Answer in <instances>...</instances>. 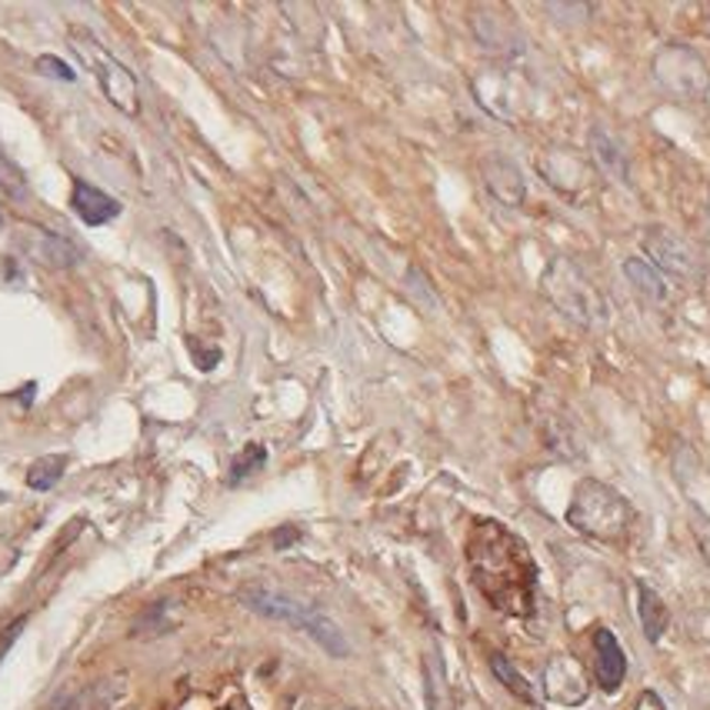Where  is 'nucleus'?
<instances>
[{
  "instance_id": "nucleus-1",
  "label": "nucleus",
  "mask_w": 710,
  "mask_h": 710,
  "mask_svg": "<svg viewBox=\"0 0 710 710\" xmlns=\"http://www.w3.org/2000/svg\"><path fill=\"white\" fill-rule=\"evenodd\" d=\"M467 567L473 587L491 608L511 618H531L537 601V567L527 544L504 524L478 521L467 537Z\"/></svg>"
},
{
  "instance_id": "nucleus-2",
  "label": "nucleus",
  "mask_w": 710,
  "mask_h": 710,
  "mask_svg": "<svg viewBox=\"0 0 710 710\" xmlns=\"http://www.w3.org/2000/svg\"><path fill=\"white\" fill-rule=\"evenodd\" d=\"M540 291L570 324H577L583 330L608 327L611 304L580 264H574L567 258H554L540 274Z\"/></svg>"
},
{
  "instance_id": "nucleus-3",
  "label": "nucleus",
  "mask_w": 710,
  "mask_h": 710,
  "mask_svg": "<svg viewBox=\"0 0 710 710\" xmlns=\"http://www.w3.org/2000/svg\"><path fill=\"white\" fill-rule=\"evenodd\" d=\"M567 524L590 540L621 544L631 534L634 511H631L627 498L621 491H614L611 484H604L598 478H583L574 488V498L567 507Z\"/></svg>"
},
{
  "instance_id": "nucleus-4",
  "label": "nucleus",
  "mask_w": 710,
  "mask_h": 710,
  "mask_svg": "<svg viewBox=\"0 0 710 710\" xmlns=\"http://www.w3.org/2000/svg\"><path fill=\"white\" fill-rule=\"evenodd\" d=\"M241 604L251 608L254 614L267 618V621H281V624H291L297 631H307L330 657H347L350 654V644H347L343 631L327 614H320L317 608L284 594V590H274L267 583H248L241 590Z\"/></svg>"
},
{
  "instance_id": "nucleus-5",
  "label": "nucleus",
  "mask_w": 710,
  "mask_h": 710,
  "mask_svg": "<svg viewBox=\"0 0 710 710\" xmlns=\"http://www.w3.org/2000/svg\"><path fill=\"white\" fill-rule=\"evenodd\" d=\"M651 77L680 103H700L710 94V64L690 44H664L651 61Z\"/></svg>"
},
{
  "instance_id": "nucleus-6",
  "label": "nucleus",
  "mask_w": 710,
  "mask_h": 710,
  "mask_svg": "<svg viewBox=\"0 0 710 710\" xmlns=\"http://www.w3.org/2000/svg\"><path fill=\"white\" fill-rule=\"evenodd\" d=\"M70 44L77 51V57L84 61L87 70L97 74V84L100 90L107 94V100L128 113V117H138L141 113V87H138V77L117 61L113 54H107L87 31H70Z\"/></svg>"
},
{
  "instance_id": "nucleus-7",
  "label": "nucleus",
  "mask_w": 710,
  "mask_h": 710,
  "mask_svg": "<svg viewBox=\"0 0 710 710\" xmlns=\"http://www.w3.org/2000/svg\"><path fill=\"white\" fill-rule=\"evenodd\" d=\"M641 248L647 254V261L667 277H677V281H700L703 277V254L697 251V244L690 237L677 233L674 227H664V223H654L644 230L641 237Z\"/></svg>"
},
{
  "instance_id": "nucleus-8",
  "label": "nucleus",
  "mask_w": 710,
  "mask_h": 710,
  "mask_svg": "<svg viewBox=\"0 0 710 710\" xmlns=\"http://www.w3.org/2000/svg\"><path fill=\"white\" fill-rule=\"evenodd\" d=\"M473 97H478V103L501 117V121H517V117L524 113V103H527V90H524V80L507 70V67H488L481 70L478 77H473L470 84Z\"/></svg>"
},
{
  "instance_id": "nucleus-9",
  "label": "nucleus",
  "mask_w": 710,
  "mask_h": 710,
  "mask_svg": "<svg viewBox=\"0 0 710 710\" xmlns=\"http://www.w3.org/2000/svg\"><path fill=\"white\" fill-rule=\"evenodd\" d=\"M537 171L560 194H580L590 187V177H594V164H590V157H583L580 151H574L567 144L547 148L537 161Z\"/></svg>"
},
{
  "instance_id": "nucleus-10",
  "label": "nucleus",
  "mask_w": 710,
  "mask_h": 710,
  "mask_svg": "<svg viewBox=\"0 0 710 710\" xmlns=\"http://www.w3.org/2000/svg\"><path fill=\"white\" fill-rule=\"evenodd\" d=\"M587 693H590V680L577 657L557 654L547 660V667H544V697L547 700H554L560 707H577L587 700Z\"/></svg>"
},
{
  "instance_id": "nucleus-11",
  "label": "nucleus",
  "mask_w": 710,
  "mask_h": 710,
  "mask_svg": "<svg viewBox=\"0 0 710 710\" xmlns=\"http://www.w3.org/2000/svg\"><path fill=\"white\" fill-rule=\"evenodd\" d=\"M481 181L494 194V200H501L504 207H521L527 200L524 171L517 167V161H511L504 154H488L481 161Z\"/></svg>"
},
{
  "instance_id": "nucleus-12",
  "label": "nucleus",
  "mask_w": 710,
  "mask_h": 710,
  "mask_svg": "<svg viewBox=\"0 0 710 710\" xmlns=\"http://www.w3.org/2000/svg\"><path fill=\"white\" fill-rule=\"evenodd\" d=\"M70 207L74 214L87 223V227H100V223H110L121 217V200H113L107 190L87 184V181H77L74 190H70Z\"/></svg>"
},
{
  "instance_id": "nucleus-13",
  "label": "nucleus",
  "mask_w": 710,
  "mask_h": 710,
  "mask_svg": "<svg viewBox=\"0 0 710 710\" xmlns=\"http://www.w3.org/2000/svg\"><path fill=\"white\" fill-rule=\"evenodd\" d=\"M594 647H598V667H594V674H598L601 690H608V693L621 690V684L627 677V654H624L621 641L614 637V631L601 627L594 634Z\"/></svg>"
},
{
  "instance_id": "nucleus-14",
  "label": "nucleus",
  "mask_w": 710,
  "mask_h": 710,
  "mask_svg": "<svg viewBox=\"0 0 710 710\" xmlns=\"http://www.w3.org/2000/svg\"><path fill=\"white\" fill-rule=\"evenodd\" d=\"M621 271H624L627 284H631L644 301H651V304H667V301H670V284H667V277H664L647 258H627V261L621 264Z\"/></svg>"
},
{
  "instance_id": "nucleus-15",
  "label": "nucleus",
  "mask_w": 710,
  "mask_h": 710,
  "mask_svg": "<svg viewBox=\"0 0 710 710\" xmlns=\"http://www.w3.org/2000/svg\"><path fill=\"white\" fill-rule=\"evenodd\" d=\"M637 614H641L644 637L651 644H657L667 634V627H670V611H667L664 598L657 594L654 587H647V583H637Z\"/></svg>"
},
{
  "instance_id": "nucleus-16",
  "label": "nucleus",
  "mask_w": 710,
  "mask_h": 710,
  "mask_svg": "<svg viewBox=\"0 0 710 710\" xmlns=\"http://www.w3.org/2000/svg\"><path fill=\"white\" fill-rule=\"evenodd\" d=\"M590 164H598L604 174L618 177V181H627V157H624V148L611 138L608 128H594L590 131Z\"/></svg>"
},
{
  "instance_id": "nucleus-17",
  "label": "nucleus",
  "mask_w": 710,
  "mask_h": 710,
  "mask_svg": "<svg viewBox=\"0 0 710 710\" xmlns=\"http://www.w3.org/2000/svg\"><path fill=\"white\" fill-rule=\"evenodd\" d=\"M64 470H67V457L64 454H51V457H41L28 467V488L34 491H51L61 478H64Z\"/></svg>"
},
{
  "instance_id": "nucleus-18",
  "label": "nucleus",
  "mask_w": 710,
  "mask_h": 710,
  "mask_svg": "<svg viewBox=\"0 0 710 710\" xmlns=\"http://www.w3.org/2000/svg\"><path fill=\"white\" fill-rule=\"evenodd\" d=\"M491 670H494V677L514 693V697H521V700H527V703H534V690H531V684H527V677L507 660V654H501V651H494L491 654Z\"/></svg>"
},
{
  "instance_id": "nucleus-19",
  "label": "nucleus",
  "mask_w": 710,
  "mask_h": 710,
  "mask_svg": "<svg viewBox=\"0 0 710 710\" xmlns=\"http://www.w3.org/2000/svg\"><path fill=\"white\" fill-rule=\"evenodd\" d=\"M0 190H4L8 197H14V200H28V197H31L21 167L4 154V148H0Z\"/></svg>"
},
{
  "instance_id": "nucleus-20",
  "label": "nucleus",
  "mask_w": 710,
  "mask_h": 710,
  "mask_svg": "<svg viewBox=\"0 0 710 710\" xmlns=\"http://www.w3.org/2000/svg\"><path fill=\"white\" fill-rule=\"evenodd\" d=\"M264 460H267V450L261 444H248L241 450V457H237L233 467H230V484H241L248 473H254L258 467H264Z\"/></svg>"
},
{
  "instance_id": "nucleus-21",
  "label": "nucleus",
  "mask_w": 710,
  "mask_h": 710,
  "mask_svg": "<svg viewBox=\"0 0 710 710\" xmlns=\"http://www.w3.org/2000/svg\"><path fill=\"white\" fill-rule=\"evenodd\" d=\"M167 608H171V601L154 604V608L138 621L134 634L141 637V634H167V631H174V624H177V621H167V618H164V614H167Z\"/></svg>"
},
{
  "instance_id": "nucleus-22",
  "label": "nucleus",
  "mask_w": 710,
  "mask_h": 710,
  "mask_svg": "<svg viewBox=\"0 0 710 710\" xmlns=\"http://www.w3.org/2000/svg\"><path fill=\"white\" fill-rule=\"evenodd\" d=\"M44 244H47V261H54L57 267H70L77 261V251L57 233H44Z\"/></svg>"
},
{
  "instance_id": "nucleus-23",
  "label": "nucleus",
  "mask_w": 710,
  "mask_h": 710,
  "mask_svg": "<svg viewBox=\"0 0 710 710\" xmlns=\"http://www.w3.org/2000/svg\"><path fill=\"white\" fill-rule=\"evenodd\" d=\"M690 534H693V540H697V547H700V557H703L707 567H710V517H707L703 511H693V514H690Z\"/></svg>"
},
{
  "instance_id": "nucleus-24",
  "label": "nucleus",
  "mask_w": 710,
  "mask_h": 710,
  "mask_svg": "<svg viewBox=\"0 0 710 710\" xmlns=\"http://www.w3.org/2000/svg\"><path fill=\"white\" fill-rule=\"evenodd\" d=\"M37 70H41L44 77H57V80H67V84L74 80V70H70L61 57H51V54H47V57H37Z\"/></svg>"
},
{
  "instance_id": "nucleus-25",
  "label": "nucleus",
  "mask_w": 710,
  "mask_h": 710,
  "mask_svg": "<svg viewBox=\"0 0 710 710\" xmlns=\"http://www.w3.org/2000/svg\"><path fill=\"white\" fill-rule=\"evenodd\" d=\"M634 710H667V703L660 700V693H657V690H641V697H637Z\"/></svg>"
},
{
  "instance_id": "nucleus-26",
  "label": "nucleus",
  "mask_w": 710,
  "mask_h": 710,
  "mask_svg": "<svg viewBox=\"0 0 710 710\" xmlns=\"http://www.w3.org/2000/svg\"><path fill=\"white\" fill-rule=\"evenodd\" d=\"M0 223H4V220H0Z\"/></svg>"
}]
</instances>
